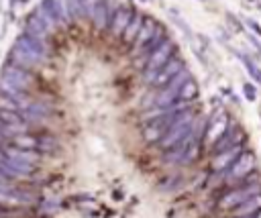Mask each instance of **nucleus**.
I'll return each instance as SVG.
<instances>
[{
    "label": "nucleus",
    "instance_id": "1",
    "mask_svg": "<svg viewBox=\"0 0 261 218\" xmlns=\"http://www.w3.org/2000/svg\"><path fill=\"white\" fill-rule=\"evenodd\" d=\"M173 53H175V43L171 41V39H165L149 57H147V63H145V79L147 81H153L155 79V75L163 69V65L173 57Z\"/></svg>",
    "mask_w": 261,
    "mask_h": 218
},
{
    "label": "nucleus",
    "instance_id": "2",
    "mask_svg": "<svg viewBox=\"0 0 261 218\" xmlns=\"http://www.w3.org/2000/svg\"><path fill=\"white\" fill-rule=\"evenodd\" d=\"M257 194H261V181H255V183H249V185H239V187L228 189V192L220 198L218 206H220L222 210H234L237 206H241L243 202H247L249 198H253V196H257Z\"/></svg>",
    "mask_w": 261,
    "mask_h": 218
},
{
    "label": "nucleus",
    "instance_id": "3",
    "mask_svg": "<svg viewBox=\"0 0 261 218\" xmlns=\"http://www.w3.org/2000/svg\"><path fill=\"white\" fill-rule=\"evenodd\" d=\"M192 75H190V71L188 69H181L165 88H163V92L157 96V100H155V106L157 108H167V106H171L175 100H177V94H179V90H181V86L190 79Z\"/></svg>",
    "mask_w": 261,
    "mask_h": 218
},
{
    "label": "nucleus",
    "instance_id": "4",
    "mask_svg": "<svg viewBox=\"0 0 261 218\" xmlns=\"http://www.w3.org/2000/svg\"><path fill=\"white\" fill-rule=\"evenodd\" d=\"M2 81H6V84H10V86H14L16 90H22V92H24V90L33 84V75H31L27 69L18 67V65L6 63V65H4V71H2Z\"/></svg>",
    "mask_w": 261,
    "mask_h": 218
},
{
    "label": "nucleus",
    "instance_id": "5",
    "mask_svg": "<svg viewBox=\"0 0 261 218\" xmlns=\"http://www.w3.org/2000/svg\"><path fill=\"white\" fill-rule=\"evenodd\" d=\"M255 163H257L255 155L251 151H243L239 155V159L228 167V177L230 179H243V177H247L249 173H253Z\"/></svg>",
    "mask_w": 261,
    "mask_h": 218
},
{
    "label": "nucleus",
    "instance_id": "6",
    "mask_svg": "<svg viewBox=\"0 0 261 218\" xmlns=\"http://www.w3.org/2000/svg\"><path fill=\"white\" fill-rule=\"evenodd\" d=\"M181 69H186V63H184V59L181 57H171L165 65H163V69L155 75V79L151 81L155 88H163V86H167Z\"/></svg>",
    "mask_w": 261,
    "mask_h": 218
},
{
    "label": "nucleus",
    "instance_id": "7",
    "mask_svg": "<svg viewBox=\"0 0 261 218\" xmlns=\"http://www.w3.org/2000/svg\"><path fill=\"white\" fill-rule=\"evenodd\" d=\"M114 10H110V2L108 0H92V12H90V16L94 18V24L98 29H102V26H108L110 18L114 16Z\"/></svg>",
    "mask_w": 261,
    "mask_h": 218
},
{
    "label": "nucleus",
    "instance_id": "8",
    "mask_svg": "<svg viewBox=\"0 0 261 218\" xmlns=\"http://www.w3.org/2000/svg\"><path fill=\"white\" fill-rule=\"evenodd\" d=\"M243 151H245L243 145H234V147H230V149H226V151L214 155V159H212V169H214V171H224V169H228V167L239 159V155H241Z\"/></svg>",
    "mask_w": 261,
    "mask_h": 218
},
{
    "label": "nucleus",
    "instance_id": "9",
    "mask_svg": "<svg viewBox=\"0 0 261 218\" xmlns=\"http://www.w3.org/2000/svg\"><path fill=\"white\" fill-rule=\"evenodd\" d=\"M135 16V12L130 10V8H126V6H116V10H114V16L110 18V22H108V26H110V31H112V35H122L124 33V29H126V24L130 22V18Z\"/></svg>",
    "mask_w": 261,
    "mask_h": 218
},
{
    "label": "nucleus",
    "instance_id": "10",
    "mask_svg": "<svg viewBox=\"0 0 261 218\" xmlns=\"http://www.w3.org/2000/svg\"><path fill=\"white\" fill-rule=\"evenodd\" d=\"M14 47H20V49H27V51H33V53H39L45 57L47 53V45L43 39L35 37V35H29V33H22L16 41H14Z\"/></svg>",
    "mask_w": 261,
    "mask_h": 218
},
{
    "label": "nucleus",
    "instance_id": "11",
    "mask_svg": "<svg viewBox=\"0 0 261 218\" xmlns=\"http://www.w3.org/2000/svg\"><path fill=\"white\" fill-rule=\"evenodd\" d=\"M65 6L71 20H80L92 12V0H65Z\"/></svg>",
    "mask_w": 261,
    "mask_h": 218
},
{
    "label": "nucleus",
    "instance_id": "12",
    "mask_svg": "<svg viewBox=\"0 0 261 218\" xmlns=\"http://www.w3.org/2000/svg\"><path fill=\"white\" fill-rule=\"evenodd\" d=\"M261 210V194L249 198L247 202H243L241 206H237L232 210V218H245V216H253L255 212Z\"/></svg>",
    "mask_w": 261,
    "mask_h": 218
},
{
    "label": "nucleus",
    "instance_id": "13",
    "mask_svg": "<svg viewBox=\"0 0 261 218\" xmlns=\"http://www.w3.org/2000/svg\"><path fill=\"white\" fill-rule=\"evenodd\" d=\"M159 26H157V22L153 20V18H145V22H143V26H141V31H139V35H137V39H135V53H139L141 51V47L155 35V31H157Z\"/></svg>",
    "mask_w": 261,
    "mask_h": 218
},
{
    "label": "nucleus",
    "instance_id": "14",
    "mask_svg": "<svg viewBox=\"0 0 261 218\" xmlns=\"http://www.w3.org/2000/svg\"><path fill=\"white\" fill-rule=\"evenodd\" d=\"M165 39H167V37H165V29H161V26H159V29L155 31V35H153V37H151V39L141 47V51H139L137 55H143V61L147 63V57H149V55H151V53H153V51H155V49H157Z\"/></svg>",
    "mask_w": 261,
    "mask_h": 218
},
{
    "label": "nucleus",
    "instance_id": "15",
    "mask_svg": "<svg viewBox=\"0 0 261 218\" xmlns=\"http://www.w3.org/2000/svg\"><path fill=\"white\" fill-rule=\"evenodd\" d=\"M228 128V118L226 116H212V120H210V126H208V141L210 143H216L222 134H224V130Z\"/></svg>",
    "mask_w": 261,
    "mask_h": 218
},
{
    "label": "nucleus",
    "instance_id": "16",
    "mask_svg": "<svg viewBox=\"0 0 261 218\" xmlns=\"http://www.w3.org/2000/svg\"><path fill=\"white\" fill-rule=\"evenodd\" d=\"M143 22H145V16H143V14H137V12H135V16L130 18V22L126 24V29H124V33H122V39H124L126 43H133V41L137 39L139 31H141Z\"/></svg>",
    "mask_w": 261,
    "mask_h": 218
},
{
    "label": "nucleus",
    "instance_id": "17",
    "mask_svg": "<svg viewBox=\"0 0 261 218\" xmlns=\"http://www.w3.org/2000/svg\"><path fill=\"white\" fill-rule=\"evenodd\" d=\"M24 33L35 35V37H39V39H45L47 29H45V24L41 22V18L37 16V12H35V14H29V18H27V31H24Z\"/></svg>",
    "mask_w": 261,
    "mask_h": 218
},
{
    "label": "nucleus",
    "instance_id": "18",
    "mask_svg": "<svg viewBox=\"0 0 261 218\" xmlns=\"http://www.w3.org/2000/svg\"><path fill=\"white\" fill-rule=\"evenodd\" d=\"M230 51H232V53H234V55H237V57H239V59L245 63V67H247V73L253 77V81L261 84V67H259L257 63H253V61H251L247 55H243V53H239V51H234V49H230Z\"/></svg>",
    "mask_w": 261,
    "mask_h": 218
},
{
    "label": "nucleus",
    "instance_id": "19",
    "mask_svg": "<svg viewBox=\"0 0 261 218\" xmlns=\"http://www.w3.org/2000/svg\"><path fill=\"white\" fill-rule=\"evenodd\" d=\"M196 96H198V84L190 77V79L181 86V90H179V94H177V100H179V102H192Z\"/></svg>",
    "mask_w": 261,
    "mask_h": 218
},
{
    "label": "nucleus",
    "instance_id": "20",
    "mask_svg": "<svg viewBox=\"0 0 261 218\" xmlns=\"http://www.w3.org/2000/svg\"><path fill=\"white\" fill-rule=\"evenodd\" d=\"M12 143L16 145V149L29 151V149H35V147H39L41 139H37V137H33V134H16V137L12 139Z\"/></svg>",
    "mask_w": 261,
    "mask_h": 218
},
{
    "label": "nucleus",
    "instance_id": "21",
    "mask_svg": "<svg viewBox=\"0 0 261 218\" xmlns=\"http://www.w3.org/2000/svg\"><path fill=\"white\" fill-rule=\"evenodd\" d=\"M45 112H47V106H45L43 102H37V104H33V106L27 110V114H29L27 118H41Z\"/></svg>",
    "mask_w": 261,
    "mask_h": 218
},
{
    "label": "nucleus",
    "instance_id": "22",
    "mask_svg": "<svg viewBox=\"0 0 261 218\" xmlns=\"http://www.w3.org/2000/svg\"><path fill=\"white\" fill-rule=\"evenodd\" d=\"M243 92H245V96H247V100H257V90H255V86L253 84H243Z\"/></svg>",
    "mask_w": 261,
    "mask_h": 218
},
{
    "label": "nucleus",
    "instance_id": "23",
    "mask_svg": "<svg viewBox=\"0 0 261 218\" xmlns=\"http://www.w3.org/2000/svg\"><path fill=\"white\" fill-rule=\"evenodd\" d=\"M243 22L249 26V31H253V33H255V37H261V26H259L251 16H245V18H243Z\"/></svg>",
    "mask_w": 261,
    "mask_h": 218
},
{
    "label": "nucleus",
    "instance_id": "24",
    "mask_svg": "<svg viewBox=\"0 0 261 218\" xmlns=\"http://www.w3.org/2000/svg\"><path fill=\"white\" fill-rule=\"evenodd\" d=\"M226 20H228V22L234 26V31H237V33H243V24H241V20H239V18H237L232 12H226Z\"/></svg>",
    "mask_w": 261,
    "mask_h": 218
},
{
    "label": "nucleus",
    "instance_id": "25",
    "mask_svg": "<svg viewBox=\"0 0 261 218\" xmlns=\"http://www.w3.org/2000/svg\"><path fill=\"white\" fill-rule=\"evenodd\" d=\"M245 37H247V41L255 47V51H257V53H261V41H259L255 35H251V33H245Z\"/></svg>",
    "mask_w": 261,
    "mask_h": 218
},
{
    "label": "nucleus",
    "instance_id": "26",
    "mask_svg": "<svg viewBox=\"0 0 261 218\" xmlns=\"http://www.w3.org/2000/svg\"><path fill=\"white\" fill-rule=\"evenodd\" d=\"M171 20H173V22H175V24H177V26H179V29H181L184 33H186V37H192V31H190V26H188V24H186V22H184L181 18H177V16H173Z\"/></svg>",
    "mask_w": 261,
    "mask_h": 218
},
{
    "label": "nucleus",
    "instance_id": "27",
    "mask_svg": "<svg viewBox=\"0 0 261 218\" xmlns=\"http://www.w3.org/2000/svg\"><path fill=\"white\" fill-rule=\"evenodd\" d=\"M247 2H255V6L261 8V0H247Z\"/></svg>",
    "mask_w": 261,
    "mask_h": 218
},
{
    "label": "nucleus",
    "instance_id": "28",
    "mask_svg": "<svg viewBox=\"0 0 261 218\" xmlns=\"http://www.w3.org/2000/svg\"><path fill=\"white\" fill-rule=\"evenodd\" d=\"M251 218H261V210H259V212H255V214H253Z\"/></svg>",
    "mask_w": 261,
    "mask_h": 218
},
{
    "label": "nucleus",
    "instance_id": "29",
    "mask_svg": "<svg viewBox=\"0 0 261 218\" xmlns=\"http://www.w3.org/2000/svg\"><path fill=\"white\" fill-rule=\"evenodd\" d=\"M141 2H149V0H141Z\"/></svg>",
    "mask_w": 261,
    "mask_h": 218
},
{
    "label": "nucleus",
    "instance_id": "30",
    "mask_svg": "<svg viewBox=\"0 0 261 218\" xmlns=\"http://www.w3.org/2000/svg\"><path fill=\"white\" fill-rule=\"evenodd\" d=\"M200 2H206V0H200Z\"/></svg>",
    "mask_w": 261,
    "mask_h": 218
}]
</instances>
